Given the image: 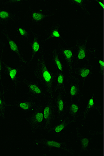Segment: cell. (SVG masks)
I'll list each match as a JSON object with an SVG mask.
<instances>
[{
	"mask_svg": "<svg viewBox=\"0 0 104 156\" xmlns=\"http://www.w3.org/2000/svg\"><path fill=\"white\" fill-rule=\"evenodd\" d=\"M38 102L31 97H28L23 100H15L10 104V107L17 108L25 114L32 112L37 106Z\"/></svg>",
	"mask_w": 104,
	"mask_h": 156,
	"instance_id": "17",
	"label": "cell"
},
{
	"mask_svg": "<svg viewBox=\"0 0 104 156\" xmlns=\"http://www.w3.org/2000/svg\"><path fill=\"white\" fill-rule=\"evenodd\" d=\"M95 2L99 4L101 8L104 9V4H103L104 2H102V1H95Z\"/></svg>",
	"mask_w": 104,
	"mask_h": 156,
	"instance_id": "32",
	"label": "cell"
},
{
	"mask_svg": "<svg viewBox=\"0 0 104 156\" xmlns=\"http://www.w3.org/2000/svg\"><path fill=\"white\" fill-rule=\"evenodd\" d=\"M54 97L48 98L44 102L43 108L44 125L43 129L44 132L56 122V113L55 107Z\"/></svg>",
	"mask_w": 104,
	"mask_h": 156,
	"instance_id": "7",
	"label": "cell"
},
{
	"mask_svg": "<svg viewBox=\"0 0 104 156\" xmlns=\"http://www.w3.org/2000/svg\"><path fill=\"white\" fill-rule=\"evenodd\" d=\"M39 55V57L35 62L34 67V77L44 88L48 98L54 97L55 95L54 72L50 71L48 68L45 52Z\"/></svg>",
	"mask_w": 104,
	"mask_h": 156,
	"instance_id": "1",
	"label": "cell"
},
{
	"mask_svg": "<svg viewBox=\"0 0 104 156\" xmlns=\"http://www.w3.org/2000/svg\"><path fill=\"white\" fill-rule=\"evenodd\" d=\"M81 102H74L70 100L67 104L66 114L72 119L73 123H77L82 117L83 111Z\"/></svg>",
	"mask_w": 104,
	"mask_h": 156,
	"instance_id": "18",
	"label": "cell"
},
{
	"mask_svg": "<svg viewBox=\"0 0 104 156\" xmlns=\"http://www.w3.org/2000/svg\"><path fill=\"white\" fill-rule=\"evenodd\" d=\"M68 95L56 94L54 97V102L56 113V122L63 120L66 115Z\"/></svg>",
	"mask_w": 104,
	"mask_h": 156,
	"instance_id": "14",
	"label": "cell"
},
{
	"mask_svg": "<svg viewBox=\"0 0 104 156\" xmlns=\"http://www.w3.org/2000/svg\"><path fill=\"white\" fill-rule=\"evenodd\" d=\"M103 130H88L87 132V134L88 135L91 136H95L96 135H100L103 136V134L104 132L103 133Z\"/></svg>",
	"mask_w": 104,
	"mask_h": 156,
	"instance_id": "30",
	"label": "cell"
},
{
	"mask_svg": "<svg viewBox=\"0 0 104 156\" xmlns=\"http://www.w3.org/2000/svg\"><path fill=\"white\" fill-rule=\"evenodd\" d=\"M6 94L0 88V120L6 119V113L7 108L10 107V103L6 100Z\"/></svg>",
	"mask_w": 104,
	"mask_h": 156,
	"instance_id": "26",
	"label": "cell"
},
{
	"mask_svg": "<svg viewBox=\"0 0 104 156\" xmlns=\"http://www.w3.org/2000/svg\"><path fill=\"white\" fill-rule=\"evenodd\" d=\"M1 34L8 43L10 51L19 57L20 62L25 66L29 67V62L27 61L24 56L22 50L20 45L12 39L10 36L9 32L7 27H3L1 29Z\"/></svg>",
	"mask_w": 104,
	"mask_h": 156,
	"instance_id": "9",
	"label": "cell"
},
{
	"mask_svg": "<svg viewBox=\"0 0 104 156\" xmlns=\"http://www.w3.org/2000/svg\"><path fill=\"white\" fill-rule=\"evenodd\" d=\"M28 67L25 65H20L16 67H11L3 62L2 65V73L7 78L11 84L10 90L16 92L17 90L26 87L27 77L19 75L20 73L25 71Z\"/></svg>",
	"mask_w": 104,
	"mask_h": 156,
	"instance_id": "2",
	"label": "cell"
},
{
	"mask_svg": "<svg viewBox=\"0 0 104 156\" xmlns=\"http://www.w3.org/2000/svg\"><path fill=\"white\" fill-rule=\"evenodd\" d=\"M21 20L19 12H13L10 9L0 6V25L7 27Z\"/></svg>",
	"mask_w": 104,
	"mask_h": 156,
	"instance_id": "15",
	"label": "cell"
},
{
	"mask_svg": "<svg viewBox=\"0 0 104 156\" xmlns=\"http://www.w3.org/2000/svg\"><path fill=\"white\" fill-rule=\"evenodd\" d=\"M26 87L29 94L38 102H44L48 99V96L44 87L38 80H27Z\"/></svg>",
	"mask_w": 104,
	"mask_h": 156,
	"instance_id": "10",
	"label": "cell"
},
{
	"mask_svg": "<svg viewBox=\"0 0 104 156\" xmlns=\"http://www.w3.org/2000/svg\"><path fill=\"white\" fill-rule=\"evenodd\" d=\"M80 127L77 126L76 128L75 133L76 138L80 144V149L79 155L84 154L89 151V147L93 141V138L84 136L80 133Z\"/></svg>",
	"mask_w": 104,
	"mask_h": 156,
	"instance_id": "22",
	"label": "cell"
},
{
	"mask_svg": "<svg viewBox=\"0 0 104 156\" xmlns=\"http://www.w3.org/2000/svg\"><path fill=\"white\" fill-rule=\"evenodd\" d=\"M95 94V92H94L92 96L88 99L85 109L83 111L82 117L81 118L82 122L80 127L81 130L84 127L86 120L91 111L95 110L97 111L100 115H102V112L103 111V109L104 108L95 104L94 99Z\"/></svg>",
	"mask_w": 104,
	"mask_h": 156,
	"instance_id": "20",
	"label": "cell"
},
{
	"mask_svg": "<svg viewBox=\"0 0 104 156\" xmlns=\"http://www.w3.org/2000/svg\"><path fill=\"white\" fill-rule=\"evenodd\" d=\"M66 81L69 85L68 96L70 100L76 98L77 101L81 102L83 98L82 91V84L81 80L73 74H67L66 75Z\"/></svg>",
	"mask_w": 104,
	"mask_h": 156,
	"instance_id": "8",
	"label": "cell"
},
{
	"mask_svg": "<svg viewBox=\"0 0 104 156\" xmlns=\"http://www.w3.org/2000/svg\"><path fill=\"white\" fill-rule=\"evenodd\" d=\"M60 56L57 47L52 50L51 56L56 71L65 73L64 65L60 59Z\"/></svg>",
	"mask_w": 104,
	"mask_h": 156,
	"instance_id": "25",
	"label": "cell"
},
{
	"mask_svg": "<svg viewBox=\"0 0 104 156\" xmlns=\"http://www.w3.org/2000/svg\"><path fill=\"white\" fill-rule=\"evenodd\" d=\"M55 91L56 94H62L68 95L67 88L66 85L65 73L54 72Z\"/></svg>",
	"mask_w": 104,
	"mask_h": 156,
	"instance_id": "21",
	"label": "cell"
},
{
	"mask_svg": "<svg viewBox=\"0 0 104 156\" xmlns=\"http://www.w3.org/2000/svg\"><path fill=\"white\" fill-rule=\"evenodd\" d=\"M16 31L18 38L26 43L30 42L32 34L30 29L24 25H20L16 27Z\"/></svg>",
	"mask_w": 104,
	"mask_h": 156,
	"instance_id": "23",
	"label": "cell"
},
{
	"mask_svg": "<svg viewBox=\"0 0 104 156\" xmlns=\"http://www.w3.org/2000/svg\"><path fill=\"white\" fill-rule=\"evenodd\" d=\"M73 123L71 118L66 115L64 119L57 122L56 124L52 126L44 132L47 135L58 138L64 131L69 128Z\"/></svg>",
	"mask_w": 104,
	"mask_h": 156,
	"instance_id": "13",
	"label": "cell"
},
{
	"mask_svg": "<svg viewBox=\"0 0 104 156\" xmlns=\"http://www.w3.org/2000/svg\"><path fill=\"white\" fill-rule=\"evenodd\" d=\"M94 69V67L90 62L85 63L81 66H74L72 74L79 79L83 87L92 76Z\"/></svg>",
	"mask_w": 104,
	"mask_h": 156,
	"instance_id": "12",
	"label": "cell"
},
{
	"mask_svg": "<svg viewBox=\"0 0 104 156\" xmlns=\"http://www.w3.org/2000/svg\"><path fill=\"white\" fill-rule=\"evenodd\" d=\"M90 1L84 0H68L67 2L70 5L79 7L82 14L84 16H90L91 13L88 8V3Z\"/></svg>",
	"mask_w": 104,
	"mask_h": 156,
	"instance_id": "24",
	"label": "cell"
},
{
	"mask_svg": "<svg viewBox=\"0 0 104 156\" xmlns=\"http://www.w3.org/2000/svg\"><path fill=\"white\" fill-rule=\"evenodd\" d=\"M44 102H38L34 110L25 118L30 130L34 134L38 130H43L44 128L43 108Z\"/></svg>",
	"mask_w": 104,
	"mask_h": 156,
	"instance_id": "5",
	"label": "cell"
},
{
	"mask_svg": "<svg viewBox=\"0 0 104 156\" xmlns=\"http://www.w3.org/2000/svg\"><path fill=\"white\" fill-rule=\"evenodd\" d=\"M56 47L60 55L64 58L67 69V74H72L73 68L74 66V46H69L67 45L64 46L61 43V41L58 40Z\"/></svg>",
	"mask_w": 104,
	"mask_h": 156,
	"instance_id": "11",
	"label": "cell"
},
{
	"mask_svg": "<svg viewBox=\"0 0 104 156\" xmlns=\"http://www.w3.org/2000/svg\"><path fill=\"white\" fill-rule=\"evenodd\" d=\"M61 24L59 22H56L53 23L49 28L44 31L45 38L41 40L43 44L46 43L52 38H56L64 43L65 46H67L66 41L62 36L60 32Z\"/></svg>",
	"mask_w": 104,
	"mask_h": 156,
	"instance_id": "16",
	"label": "cell"
},
{
	"mask_svg": "<svg viewBox=\"0 0 104 156\" xmlns=\"http://www.w3.org/2000/svg\"><path fill=\"white\" fill-rule=\"evenodd\" d=\"M34 146L41 145L44 149L56 148L64 151L70 154L75 155L77 150L73 148L66 142L59 141L45 137L36 138L32 141Z\"/></svg>",
	"mask_w": 104,
	"mask_h": 156,
	"instance_id": "6",
	"label": "cell"
},
{
	"mask_svg": "<svg viewBox=\"0 0 104 156\" xmlns=\"http://www.w3.org/2000/svg\"><path fill=\"white\" fill-rule=\"evenodd\" d=\"M31 32L32 36L34 37V39L30 44V48L31 51V54L29 64L30 65L34 60L35 57L40 52L45 51L44 44L40 40L41 34L37 33L33 31V30L30 29Z\"/></svg>",
	"mask_w": 104,
	"mask_h": 156,
	"instance_id": "19",
	"label": "cell"
},
{
	"mask_svg": "<svg viewBox=\"0 0 104 156\" xmlns=\"http://www.w3.org/2000/svg\"><path fill=\"white\" fill-rule=\"evenodd\" d=\"M6 44L5 43L2 41L1 35H0V51L3 49L5 48Z\"/></svg>",
	"mask_w": 104,
	"mask_h": 156,
	"instance_id": "31",
	"label": "cell"
},
{
	"mask_svg": "<svg viewBox=\"0 0 104 156\" xmlns=\"http://www.w3.org/2000/svg\"><path fill=\"white\" fill-rule=\"evenodd\" d=\"M5 49H3L0 51V88L6 94L9 91V88L5 85L3 82V77H2V65L3 63L2 57H3Z\"/></svg>",
	"mask_w": 104,
	"mask_h": 156,
	"instance_id": "28",
	"label": "cell"
},
{
	"mask_svg": "<svg viewBox=\"0 0 104 156\" xmlns=\"http://www.w3.org/2000/svg\"><path fill=\"white\" fill-rule=\"evenodd\" d=\"M30 2L29 0H0V6L10 9L12 7L23 5Z\"/></svg>",
	"mask_w": 104,
	"mask_h": 156,
	"instance_id": "27",
	"label": "cell"
},
{
	"mask_svg": "<svg viewBox=\"0 0 104 156\" xmlns=\"http://www.w3.org/2000/svg\"><path fill=\"white\" fill-rule=\"evenodd\" d=\"M56 12L48 9H34L30 8L25 12L24 17L25 21L35 26L41 27L45 22L54 17Z\"/></svg>",
	"mask_w": 104,
	"mask_h": 156,
	"instance_id": "4",
	"label": "cell"
},
{
	"mask_svg": "<svg viewBox=\"0 0 104 156\" xmlns=\"http://www.w3.org/2000/svg\"><path fill=\"white\" fill-rule=\"evenodd\" d=\"M96 50L93 52L92 56L97 60L99 64V73L103 76L104 75V60L103 59H101V58L96 54Z\"/></svg>",
	"mask_w": 104,
	"mask_h": 156,
	"instance_id": "29",
	"label": "cell"
},
{
	"mask_svg": "<svg viewBox=\"0 0 104 156\" xmlns=\"http://www.w3.org/2000/svg\"><path fill=\"white\" fill-rule=\"evenodd\" d=\"M90 35L85 39L77 37L75 39L74 50V66H80V64L86 62H90L94 52L96 49L88 46Z\"/></svg>",
	"mask_w": 104,
	"mask_h": 156,
	"instance_id": "3",
	"label": "cell"
}]
</instances>
